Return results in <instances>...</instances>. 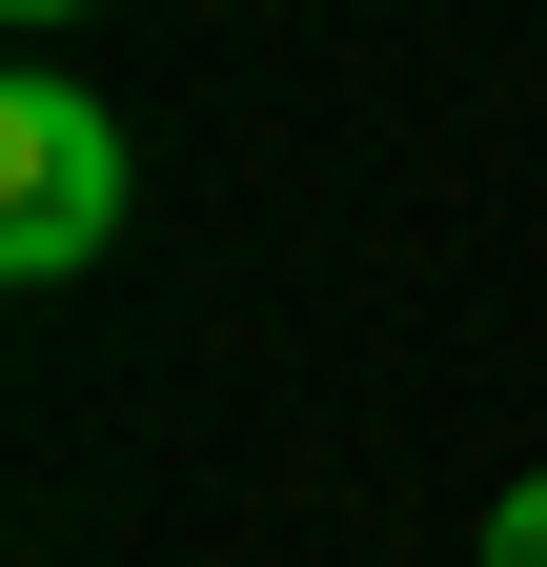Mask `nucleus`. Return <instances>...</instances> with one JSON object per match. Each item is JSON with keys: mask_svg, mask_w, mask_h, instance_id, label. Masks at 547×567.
Listing matches in <instances>:
<instances>
[{"mask_svg": "<svg viewBox=\"0 0 547 567\" xmlns=\"http://www.w3.org/2000/svg\"><path fill=\"white\" fill-rule=\"evenodd\" d=\"M0 21H21V41H61V21H82V0H0Z\"/></svg>", "mask_w": 547, "mask_h": 567, "instance_id": "3", "label": "nucleus"}, {"mask_svg": "<svg viewBox=\"0 0 547 567\" xmlns=\"http://www.w3.org/2000/svg\"><path fill=\"white\" fill-rule=\"evenodd\" d=\"M122 102L102 82H61V61H21L0 82V284H82L122 244Z\"/></svg>", "mask_w": 547, "mask_h": 567, "instance_id": "1", "label": "nucleus"}, {"mask_svg": "<svg viewBox=\"0 0 547 567\" xmlns=\"http://www.w3.org/2000/svg\"><path fill=\"white\" fill-rule=\"evenodd\" d=\"M466 567H547V466H527L507 507H487V547H466Z\"/></svg>", "mask_w": 547, "mask_h": 567, "instance_id": "2", "label": "nucleus"}]
</instances>
